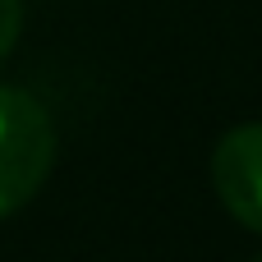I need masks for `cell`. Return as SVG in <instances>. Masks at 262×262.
Listing matches in <instances>:
<instances>
[{
    "mask_svg": "<svg viewBox=\"0 0 262 262\" xmlns=\"http://www.w3.org/2000/svg\"><path fill=\"white\" fill-rule=\"evenodd\" d=\"M55 161V129L37 97L0 88V221L18 212Z\"/></svg>",
    "mask_w": 262,
    "mask_h": 262,
    "instance_id": "1",
    "label": "cell"
},
{
    "mask_svg": "<svg viewBox=\"0 0 262 262\" xmlns=\"http://www.w3.org/2000/svg\"><path fill=\"white\" fill-rule=\"evenodd\" d=\"M212 180L226 212L262 235V124H239L216 143Z\"/></svg>",
    "mask_w": 262,
    "mask_h": 262,
    "instance_id": "2",
    "label": "cell"
},
{
    "mask_svg": "<svg viewBox=\"0 0 262 262\" xmlns=\"http://www.w3.org/2000/svg\"><path fill=\"white\" fill-rule=\"evenodd\" d=\"M253 262H262V258H253Z\"/></svg>",
    "mask_w": 262,
    "mask_h": 262,
    "instance_id": "4",
    "label": "cell"
},
{
    "mask_svg": "<svg viewBox=\"0 0 262 262\" xmlns=\"http://www.w3.org/2000/svg\"><path fill=\"white\" fill-rule=\"evenodd\" d=\"M18 28H23V5L18 0H0V55L18 41Z\"/></svg>",
    "mask_w": 262,
    "mask_h": 262,
    "instance_id": "3",
    "label": "cell"
}]
</instances>
